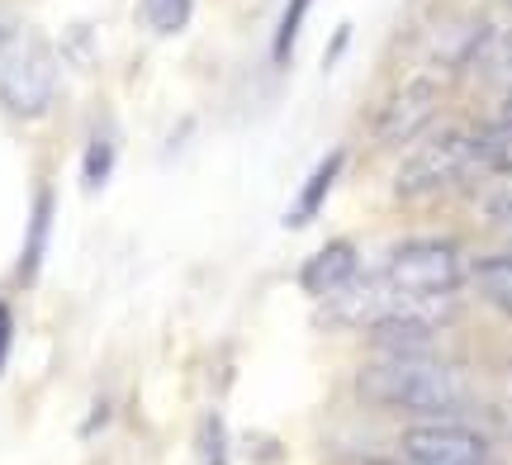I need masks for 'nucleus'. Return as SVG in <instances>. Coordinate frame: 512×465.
<instances>
[{
  "instance_id": "f257e3e1",
  "label": "nucleus",
  "mask_w": 512,
  "mask_h": 465,
  "mask_svg": "<svg viewBox=\"0 0 512 465\" xmlns=\"http://www.w3.org/2000/svg\"><path fill=\"white\" fill-rule=\"evenodd\" d=\"M361 399L384 404V409L422 413V418H456L470 394L451 366H441L432 356H413V361H375L356 375Z\"/></svg>"
},
{
  "instance_id": "f03ea898",
  "label": "nucleus",
  "mask_w": 512,
  "mask_h": 465,
  "mask_svg": "<svg viewBox=\"0 0 512 465\" xmlns=\"http://www.w3.org/2000/svg\"><path fill=\"white\" fill-rule=\"evenodd\" d=\"M57 95L53 43L34 29H10L0 38V105L15 119H38Z\"/></svg>"
},
{
  "instance_id": "7ed1b4c3",
  "label": "nucleus",
  "mask_w": 512,
  "mask_h": 465,
  "mask_svg": "<svg viewBox=\"0 0 512 465\" xmlns=\"http://www.w3.org/2000/svg\"><path fill=\"white\" fill-rule=\"evenodd\" d=\"M403 299H441L460 290L470 280V266L460 257L456 242H441V238H422V242H399L389 257H384L380 271Z\"/></svg>"
},
{
  "instance_id": "20e7f679",
  "label": "nucleus",
  "mask_w": 512,
  "mask_h": 465,
  "mask_svg": "<svg viewBox=\"0 0 512 465\" xmlns=\"http://www.w3.org/2000/svg\"><path fill=\"white\" fill-rule=\"evenodd\" d=\"M470 176H475L470 133H437L413 157H403L399 176H394V195L399 200H427V195H441V190L460 186Z\"/></svg>"
},
{
  "instance_id": "39448f33",
  "label": "nucleus",
  "mask_w": 512,
  "mask_h": 465,
  "mask_svg": "<svg viewBox=\"0 0 512 465\" xmlns=\"http://www.w3.org/2000/svg\"><path fill=\"white\" fill-rule=\"evenodd\" d=\"M403 461L408 465H489V442L475 428H460L451 418H432L403 432Z\"/></svg>"
},
{
  "instance_id": "423d86ee",
  "label": "nucleus",
  "mask_w": 512,
  "mask_h": 465,
  "mask_svg": "<svg viewBox=\"0 0 512 465\" xmlns=\"http://www.w3.org/2000/svg\"><path fill=\"white\" fill-rule=\"evenodd\" d=\"M366 342L384 361H413V356H432L437 347V328L422 314L403 309V314H384L366 328Z\"/></svg>"
},
{
  "instance_id": "0eeeda50",
  "label": "nucleus",
  "mask_w": 512,
  "mask_h": 465,
  "mask_svg": "<svg viewBox=\"0 0 512 465\" xmlns=\"http://www.w3.org/2000/svg\"><path fill=\"white\" fill-rule=\"evenodd\" d=\"M356 276H361V252H356V242H347V238L323 242V247L299 266V285H304V295H313V299H332L337 290H347Z\"/></svg>"
},
{
  "instance_id": "6e6552de",
  "label": "nucleus",
  "mask_w": 512,
  "mask_h": 465,
  "mask_svg": "<svg viewBox=\"0 0 512 465\" xmlns=\"http://www.w3.org/2000/svg\"><path fill=\"white\" fill-rule=\"evenodd\" d=\"M432 114H437V86L432 81H408L380 110V138L389 148H403L408 138H418V129Z\"/></svg>"
},
{
  "instance_id": "1a4fd4ad",
  "label": "nucleus",
  "mask_w": 512,
  "mask_h": 465,
  "mask_svg": "<svg viewBox=\"0 0 512 465\" xmlns=\"http://www.w3.org/2000/svg\"><path fill=\"white\" fill-rule=\"evenodd\" d=\"M342 167H347V152H342V148H332L328 157H323V162H318V167L309 171V181H304V190H299V205H294L290 214H285V224H290V228L309 224L313 214L323 209V200L332 195V186H337V176H342Z\"/></svg>"
},
{
  "instance_id": "9d476101",
  "label": "nucleus",
  "mask_w": 512,
  "mask_h": 465,
  "mask_svg": "<svg viewBox=\"0 0 512 465\" xmlns=\"http://www.w3.org/2000/svg\"><path fill=\"white\" fill-rule=\"evenodd\" d=\"M53 190H38L34 209H29V233H24V252H19V280L29 285L43 266V252H48V233H53Z\"/></svg>"
},
{
  "instance_id": "9b49d317",
  "label": "nucleus",
  "mask_w": 512,
  "mask_h": 465,
  "mask_svg": "<svg viewBox=\"0 0 512 465\" xmlns=\"http://www.w3.org/2000/svg\"><path fill=\"white\" fill-rule=\"evenodd\" d=\"M470 280H475L479 299H489L498 314H512V252L470 261Z\"/></svg>"
},
{
  "instance_id": "f8f14e48",
  "label": "nucleus",
  "mask_w": 512,
  "mask_h": 465,
  "mask_svg": "<svg viewBox=\"0 0 512 465\" xmlns=\"http://www.w3.org/2000/svg\"><path fill=\"white\" fill-rule=\"evenodd\" d=\"M475 176H512V124H484L470 133Z\"/></svg>"
},
{
  "instance_id": "ddd939ff",
  "label": "nucleus",
  "mask_w": 512,
  "mask_h": 465,
  "mask_svg": "<svg viewBox=\"0 0 512 465\" xmlns=\"http://www.w3.org/2000/svg\"><path fill=\"white\" fill-rule=\"evenodd\" d=\"M190 10L195 0H143V19L152 34H181L190 24Z\"/></svg>"
},
{
  "instance_id": "4468645a",
  "label": "nucleus",
  "mask_w": 512,
  "mask_h": 465,
  "mask_svg": "<svg viewBox=\"0 0 512 465\" xmlns=\"http://www.w3.org/2000/svg\"><path fill=\"white\" fill-rule=\"evenodd\" d=\"M110 171H114V143H110V138H91L86 162H81V186L100 190L105 181H110Z\"/></svg>"
},
{
  "instance_id": "2eb2a0df",
  "label": "nucleus",
  "mask_w": 512,
  "mask_h": 465,
  "mask_svg": "<svg viewBox=\"0 0 512 465\" xmlns=\"http://www.w3.org/2000/svg\"><path fill=\"white\" fill-rule=\"evenodd\" d=\"M200 465H228V428L219 413L200 423Z\"/></svg>"
},
{
  "instance_id": "dca6fc26",
  "label": "nucleus",
  "mask_w": 512,
  "mask_h": 465,
  "mask_svg": "<svg viewBox=\"0 0 512 465\" xmlns=\"http://www.w3.org/2000/svg\"><path fill=\"white\" fill-rule=\"evenodd\" d=\"M309 5L313 0H290V10L280 19V29H275V62H285V57L294 53V38H299L304 19H309Z\"/></svg>"
},
{
  "instance_id": "f3484780",
  "label": "nucleus",
  "mask_w": 512,
  "mask_h": 465,
  "mask_svg": "<svg viewBox=\"0 0 512 465\" xmlns=\"http://www.w3.org/2000/svg\"><path fill=\"white\" fill-rule=\"evenodd\" d=\"M10 347H15V314H10V304L0 299V371H5V361H10Z\"/></svg>"
},
{
  "instance_id": "a211bd4d",
  "label": "nucleus",
  "mask_w": 512,
  "mask_h": 465,
  "mask_svg": "<svg viewBox=\"0 0 512 465\" xmlns=\"http://www.w3.org/2000/svg\"><path fill=\"white\" fill-rule=\"evenodd\" d=\"M489 62H494L503 76H512V29L498 38V43H489Z\"/></svg>"
},
{
  "instance_id": "6ab92c4d",
  "label": "nucleus",
  "mask_w": 512,
  "mask_h": 465,
  "mask_svg": "<svg viewBox=\"0 0 512 465\" xmlns=\"http://www.w3.org/2000/svg\"><path fill=\"white\" fill-rule=\"evenodd\" d=\"M347 38H351V24H342V29H337V38H332V48L323 53V72H328L332 62H337V57L347 53Z\"/></svg>"
},
{
  "instance_id": "aec40b11",
  "label": "nucleus",
  "mask_w": 512,
  "mask_h": 465,
  "mask_svg": "<svg viewBox=\"0 0 512 465\" xmlns=\"http://www.w3.org/2000/svg\"><path fill=\"white\" fill-rule=\"evenodd\" d=\"M494 214H498V219H503V224L512 228V190H503V195H498V200H494Z\"/></svg>"
},
{
  "instance_id": "412c9836",
  "label": "nucleus",
  "mask_w": 512,
  "mask_h": 465,
  "mask_svg": "<svg viewBox=\"0 0 512 465\" xmlns=\"http://www.w3.org/2000/svg\"><path fill=\"white\" fill-rule=\"evenodd\" d=\"M498 124H512V86L503 91V105H498Z\"/></svg>"
},
{
  "instance_id": "4be33fe9",
  "label": "nucleus",
  "mask_w": 512,
  "mask_h": 465,
  "mask_svg": "<svg viewBox=\"0 0 512 465\" xmlns=\"http://www.w3.org/2000/svg\"><path fill=\"white\" fill-rule=\"evenodd\" d=\"M366 465H408V461H380V456H370Z\"/></svg>"
},
{
  "instance_id": "5701e85b",
  "label": "nucleus",
  "mask_w": 512,
  "mask_h": 465,
  "mask_svg": "<svg viewBox=\"0 0 512 465\" xmlns=\"http://www.w3.org/2000/svg\"><path fill=\"white\" fill-rule=\"evenodd\" d=\"M10 29H15V24H10V19H5V15H0V38H5V34H10Z\"/></svg>"
}]
</instances>
